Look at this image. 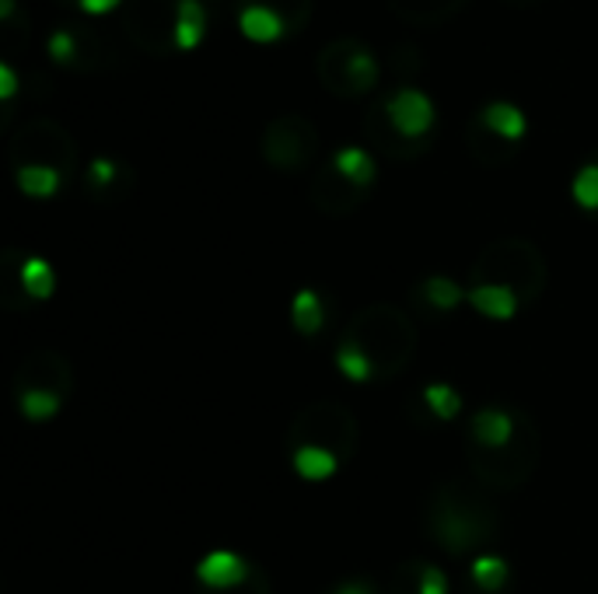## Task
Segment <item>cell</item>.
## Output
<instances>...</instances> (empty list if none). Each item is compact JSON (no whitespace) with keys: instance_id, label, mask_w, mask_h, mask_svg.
<instances>
[{"instance_id":"obj_1","label":"cell","mask_w":598,"mask_h":594,"mask_svg":"<svg viewBox=\"0 0 598 594\" xmlns=\"http://www.w3.org/2000/svg\"><path fill=\"white\" fill-rule=\"evenodd\" d=\"M417 353V325L396 304L361 308L337 343V368L350 382H386L410 368Z\"/></svg>"},{"instance_id":"obj_2","label":"cell","mask_w":598,"mask_h":594,"mask_svg":"<svg viewBox=\"0 0 598 594\" xmlns=\"http://www.w3.org/2000/svg\"><path fill=\"white\" fill-rule=\"evenodd\" d=\"M423 528L441 553L456 560H476L497 538L500 514L487 486L476 480H448L430 493Z\"/></svg>"},{"instance_id":"obj_3","label":"cell","mask_w":598,"mask_h":594,"mask_svg":"<svg viewBox=\"0 0 598 594\" xmlns=\"http://www.w3.org/2000/svg\"><path fill=\"white\" fill-rule=\"evenodd\" d=\"M546 255L529 238H497L469 270V288H497L511 294L521 312L532 308L546 291Z\"/></svg>"},{"instance_id":"obj_4","label":"cell","mask_w":598,"mask_h":594,"mask_svg":"<svg viewBox=\"0 0 598 594\" xmlns=\"http://www.w3.org/2000/svg\"><path fill=\"white\" fill-rule=\"evenodd\" d=\"M466 459L472 480L487 486V490H518L536 475L539 459H542V437L532 416H525L518 431L490 447H469L466 444Z\"/></svg>"},{"instance_id":"obj_5","label":"cell","mask_w":598,"mask_h":594,"mask_svg":"<svg viewBox=\"0 0 598 594\" xmlns=\"http://www.w3.org/2000/svg\"><path fill=\"white\" fill-rule=\"evenodd\" d=\"M357 444H361V423L343 406L340 399H316L298 410V416L287 426V451L316 447L326 451L337 462L353 459Z\"/></svg>"},{"instance_id":"obj_6","label":"cell","mask_w":598,"mask_h":594,"mask_svg":"<svg viewBox=\"0 0 598 594\" xmlns=\"http://www.w3.org/2000/svg\"><path fill=\"white\" fill-rule=\"evenodd\" d=\"M316 74L329 94L340 99H365L368 91L381 81V67L368 42L361 39H332L316 57Z\"/></svg>"},{"instance_id":"obj_7","label":"cell","mask_w":598,"mask_h":594,"mask_svg":"<svg viewBox=\"0 0 598 594\" xmlns=\"http://www.w3.org/2000/svg\"><path fill=\"white\" fill-rule=\"evenodd\" d=\"M11 164L14 169H29V164H39V169H57L63 179L78 169V144L74 137L67 133V127H60L57 119H29L21 127L11 144H8Z\"/></svg>"},{"instance_id":"obj_8","label":"cell","mask_w":598,"mask_h":594,"mask_svg":"<svg viewBox=\"0 0 598 594\" xmlns=\"http://www.w3.org/2000/svg\"><path fill=\"white\" fill-rule=\"evenodd\" d=\"M262 158L270 161L277 172H305L312 169L319 158V130L312 119L305 115H277L273 123L262 130Z\"/></svg>"},{"instance_id":"obj_9","label":"cell","mask_w":598,"mask_h":594,"mask_svg":"<svg viewBox=\"0 0 598 594\" xmlns=\"http://www.w3.org/2000/svg\"><path fill=\"white\" fill-rule=\"evenodd\" d=\"M197 594H273L267 570L235 550H213L197 563Z\"/></svg>"},{"instance_id":"obj_10","label":"cell","mask_w":598,"mask_h":594,"mask_svg":"<svg viewBox=\"0 0 598 594\" xmlns=\"http://www.w3.org/2000/svg\"><path fill=\"white\" fill-rule=\"evenodd\" d=\"M179 11H182V0H133L123 18V29L140 50L169 53L176 50Z\"/></svg>"},{"instance_id":"obj_11","label":"cell","mask_w":598,"mask_h":594,"mask_svg":"<svg viewBox=\"0 0 598 594\" xmlns=\"http://www.w3.org/2000/svg\"><path fill=\"white\" fill-rule=\"evenodd\" d=\"M21 392H42L67 402V395L74 392V368L57 350H36L21 361L14 374V395Z\"/></svg>"},{"instance_id":"obj_12","label":"cell","mask_w":598,"mask_h":594,"mask_svg":"<svg viewBox=\"0 0 598 594\" xmlns=\"http://www.w3.org/2000/svg\"><path fill=\"white\" fill-rule=\"evenodd\" d=\"M4 301H14V291L21 294V304L32 301H46L57 291V273L53 266L39 255H26V252H4Z\"/></svg>"},{"instance_id":"obj_13","label":"cell","mask_w":598,"mask_h":594,"mask_svg":"<svg viewBox=\"0 0 598 594\" xmlns=\"http://www.w3.org/2000/svg\"><path fill=\"white\" fill-rule=\"evenodd\" d=\"M368 193H371V189H365V185H357L353 179H347L337 169V164H332V158L322 164V169H316L312 185H308L312 207L319 213H326V218H350V213L368 200Z\"/></svg>"},{"instance_id":"obj_14","label":"cell","mask_w":598,"mask_h":594,"mask_svg":"<svg viewBox=\"0 0 598 594\" xmlns=\"http://www.w3.org/2000/svg\"><path fill=\"white\" fill-rule=\"evenodd\" d=\"M50 57H53L60 67L84 70V74H94V70H102V67L112 63L102 36L94 32V29H88V26L57 29V32L50 36Z\"/></svg>"},{"instance_id":"obj_15","label":"cell","mask_w":598,"mask_h":594,"mask_svg":"<svg viewBox=\"0 0 598 594\" xmlns=\"http://www.w3.org/2000/svg\"><path fill=\"white\" fill-rule=\"evenodd\" d=\"M389 119L392 127L410 137V140H430V127H435V102L413 84H402L389 94Z\"/></svg>"},{"instance_id":"obj_16","label":"cell","mask_w":598,"mask_h":594,"mask_svg":"<svg viewBox=\"0 0 598 594\" xmlns=\"http://www.w3.org/2000/svg\"><path fill=\"white\" fill-rule=\"evenodd\" d=\"M365 133L371 144L386 154V158H396V161H413L427 151L430 140H410V137H402L396 127H392V119H389V102L381 99L368 109L365 115Z\"/></svg>"},{"instance_id":"obj_17","label":"cell","mask_w":598,"mask_h":594,"mask_svg":"<svg viewBox=\"0 0 598 594\" xmlns=\"http://www.w3.org/2000/svg\"><path fill=\"white\" fill-rule=\"evenodd\" d=\"M137 175L130 164L116 158H91L84 169V189L94 203H119L133 193Z\"/></svg>"},{"instance_id":"obj_18","label":"cell","mask_w":598,"mask_h":594,"mask_svg":"<svg viewBox=\"0 0 598 594\" xmlns=\"http://www.w3.org/2000/svg\"><path fill=\"white\" fill-rule=\"evenodd\" d=\"M392 594H451V581L438 563L427 560H406L389 577Z\"/></svg>"},{"instance_id":"obj_19","label":"cell","mask_w":598,"mask_h":594,"mask_svg":"<svg viewBox=\"0 0 598 594\" xmlns=\"http://www.w3.org/2000/svg\"><path fill=\"white\" fill-rule=\"evenodd\" d=\"M413 301L423 308V312H430V315H451L459 304L469 301V291L462 288V283L451 280V276H427V280L417 283Z\"/></svg>"},{"instance_id":"obj_20","label":"cell","mask_w":598,"mask_h":594,"mask_svg":"<svg viewBox=\"0 0 598 594\" xmlns=\"http://www.w3.org/2000/svg\"><path fill=\"white\" fill-rule=\"evenodd\" d=\"M417 420L423 416L427 426H438V423H451L462 413V395L451 389L448 382H430L420 389L417 395Z\"/></svg>"},{"instance_id":"obj_21","label":"cell","mask_w":598,"mask_h":594,"mask_svg":"<svg viewBox=\"0 0 598 594\" xmlns=\"http://www.w3.org/2000/svg\"><path fill=\"white\" fill-rule=\"evenodd\" d=\"M291 325L301 332L305 340H316L319 332L329 325V301H326V294L316 291V288L298 291L295 301H291Z\"/></svg>"},{"instance_id":"obj_22","label":"cell","mask_w":598,"mask_h":594,"mask_svg":"<svg viewBox=\"0 0 598 594\" xmlns=\"http://www.w3.org/2000/svg\"><path fill=\"white\" fill-rule=\"evenodd\" d=\"M476 119L490 130L497 133L500 140H508V144L518 148V140L525 137V130H529V123H525V112L511 102H490L484 105L480 112H476Z\"/></svg>"},{"instance_id":"obj_23","label":"cell","mask_w":598,"mask_h":594,"mask_svg":"<svg viewBox=\"0 0 598 594\" xmlns=\"http://www.w3.org/2000/svg\"><path fill=\"white\" fill-rule=\"evenodd\" d=\"M389 4L410 26H438V21L459 14L466 0H389Z\"/></svg>"},{"instance_id":"obj_24","label":"cell","mask_w":598,"mask_h":594,"mask_svg":"<svg viewBox=\"0 0 598 594\" xmlns=\"http://www.w3.org/2000/svg\"><path fill=\"white\" fill-rule=\"evenodd\" d=\"M466 140H469V151H472V158L480 161V164H505V161H511V154L518 151L515 144H508V140H500L497 133H490L480 119L472 115V123H469V130H466Z\"/></svg>"},{"instance_id":"obj_25","label":"cell","mask_w":598,"mask_h":594,"mask_svg":"<svg viewBox=\"0 0 598 594\" xmlns=\"http://www.w3.org/2000/svg\"><path fill=\"white\" fill-rule=\"evenodd\" d=\"M469 581H472L476 594H508V584H511L508 560L487 556V553L469 560Z\"/></svg>"},{"instance_id":"obj_26","label":"cell","mask_w":598,"mask_h":594,"mask_svg":"<svg viewBox=\"0 0 598 594\" xmlns=\"http://www.w3.org/2000/svg\"><path fill=\"white\" fill-rule=\"evenodd\" d=\"M238 26H242V36L252 39V42H277L287 36V26L270 11V8H259V4H242L238 11Z\"/></svg>"},{"instance_id":"obj_27","label":"cell","mask_w":598,"mask_h":594,"mask_svg":"<svg viewBox=\"0 0 598 594\" xmlns=\"http://www.w3.org/2000/svg\"><path fill=\"white\" fill-rule=\"evenodd\" d=\"M18 189L32 200H50L60 193L63 175L57 169H39V164H29V169H14Z\"/></svg>"},{"instance_id":"obj_28","label":"cell","mask_w":598,"mask_h":594,"mask_svg":"<svg viewBox=\"0 0 598 594\" xmlns=\"http://www.w3.org/2000/svg\"><path fill=\"white\" fill-rule=\"evenodd\" d=\"M469 304L476 308L480 315L487 319H497V322H505V319H515L521 312V304L505 294V291H497V288H469Z\"/></svg>"},{"instance_id":"obj_29","label":"cell","mask_w":598,"mask_h":594,"mask_svg":"<svg viewBox=\"0 0 598 594\" xmlns=\"http://www.w3.org/2000/svg\"><path fill=\"white\" fill-rule=\"evenodd\" d=\"M291 465L295 472L301 475V480L308 483H326L329 475H337L343 462H337L332 455H326V451H316V447H301L291 455Z\"/></svg>"},{"instance_id":"obj_30","label":"cell","mask_w":598,"mask_h":594,"mask_svg":"<svg viewBox=\"0 0 598 594\" xmlns=\"http://www.w3.org/2000/svg\"><path fill=\"white\" fill-rule=\"evenodd\" d=\"M332 164L347 175V179H353L357 185H365V189H371L375 185V158L365 151V148H340L337 154H332Z\"/></svg>"},{"instance_id":"obj_31","label":"cell","mask_w":598,"mask_h":594,"mask_svg":"<svg viewBox=\"0 0 598 594\" xmlns=\"http://www.w3.org/2000/svg\"><path fill=\"white\" fill-rule=\"evenodd\" d=\"M207 29V11L200 0H182L179 11V32H176V50H197Z\"/></svg>"},{"instance_id":"obj_32","label":"cell","mask_w":598,"mask_h":594,"mask_svg":"<svg viewBox=\"0 0 598 594\" xmlns=\"http://www.w3.org/2000/svg\"><path fill=\"white\" fill-rule=\"evenodd\" d=\"M570 193H574V203L588 210L591 218H598V161L595 158H588L578 169V175L570 182Z\"/></svg>"},{"instance_id":"obj_33","label":"cell","mask_w":598,"mask_h":594,"mask_svg":"<svg viewBox=\"0 0 598 594\" xmlns=\"http://www.w3.org/2000/svg\"><path fill=\"white\" fill-rule=\"evenodd\" d=\"M242 4H259V8H270L283 26L287 36L305 29V21L312 18V0H242Z\"/></svg>"},{"instance_id":"obj_34","label":"cell","mask_w":598,"mask_h":594,"mask_svg":"<svg viewBox=\"0 0 598 594\" xmlns=\"http://www.w3.org/2000/svg\"><path fill=\"white\" fill-rule=\"evenodd\" d=\"M420 63H423V60L413 53L410 42H402V46H396V50H392V67H396L399 78H413L417 70H420Z\"/></svg>"},{"instance_id":"obj_35","label":"cell","mask_w":598,"mask_h":594,"mask_svg":"<svg viewBox=\"0 0 598 594\" xmlns=\"http://www.w3.org/2000/svg\"><path fill=\"white\" fill-rule=\"evenodd\" d=\"M329 594H392V587H378L371 581H343L337 584Z\"/></svg>"},{"instance_id":"obj_36","label":"cell","mask_w":598,"mask_h":594,"mask_svg":"<svg viewBox=\"0 0 598 594\" xmlns=\"http://www.w3.org/2000/svg\"><path fill=\"white\" fill-rule=\"evenodd\" d=\"M14 88H18V81H14V70L4 63V67H0V99H14Z\"/></svg>"},{"instance_id":"obj_37","label":"cell","mask_w":598,"mask_h":594,"mask_svg":"<svg viewBox=\"0 0 598 594\" xmlns=\"http://www.w3.org/2000/svg\"><path fill=\"white\" fill-rule=\"evenodd\" d=\"M119 4V0H78V8L84 11V14H106V11H112Z\"/></svg>"},{"instance_id":"obj_38","label":"cell","mask_w":598,"mask_h":594,"mask_svg":"<svg viewBox=\"0 0 598 594\" xmlns=\"http://www.w3.org/2000/svg\"><path fill=\"white\" fill-rule=\"evenodd\" d=\"M511 4H515V8H539L542 0H511Z\"/></svg>"},{"instance_id":"obj_39","label":"cell","mask_w":598,"mask_h":594,"mask_svg":"<svg viewBox=\"0 0 598 594\" xmlns=\"http://www.w3.org/2000/svg\"><path fill=\"white\" fill-rule=\"evenodd\" d=\"M591 158H595V161H598V148H595V151H591Z\"/></svg>"},{"instance_id":"obj_40","label":"cell","mask_w":598,"mask_h":594,"mask_svg":"<svg viewBox=\"0 0 598 594\" xmlns=\"http://www.w3.org/2000/svg\"><path fill=\"white\" fill-rule=\"evenodd\" d=\"M74 4H78V0H74Z\"/></svg>"}]
</instances>
